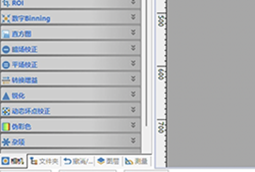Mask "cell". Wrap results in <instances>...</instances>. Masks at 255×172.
Returning <instances> with one entry per match:
<instances>
[{
    "mask_svg": "<svg viewBox=\"0 0 255 172\" xmlns=\"http://www.w3.org/2000/svg\"><path fill=\"white\" fill-rule=\"evenodd\" d=\"M142 0H1V9H141Z\"/></svg>",
    "mask_w": 255,
    "mask_h": 172,
    "instance_id": "30bf717a",
    "label": "cell"
},
{
    "mask_svg": "<svg viewBox=\"0 0 255 172\" xmlns=\"http://www.w3.org/2000/svg\"><path fill=\"white\" fill-rule=\"evenodd\" d=\"M141 86L1 87V102H141Z\"/></svg>",
    "mask_w": 255,
    "mask_h": 172,
    "instance_id": "7a4b0ae2",
    "label": "cell"
},
{
    "mask_svg": "<svg viewBox=\"0 0 255 172\" xmlns=\"http://www.w3.org/2000/svg\"><path fill=\"white\" fill-rule=\"evenodd\" d=\"M141 102H1L9 117H141Z\"/></svg>",
    "mask_w": 255,
    "mask_h": 172,
    "instance_id": "8992f818",
    "label": "cell"
},
{
    "mask_svg": "<svg viewBox=\"0 0 255 172\" xmlns=\"http://www.w3.org/2000/svg\"><path fill=\"white\" fill-rule=\"evenodd\" d=\"M1 87L44 86H141V71L1 72Z\"/></svg>",
    "mask_w": 255,
    "mask_h": 172,
    "instance_id": "ba28073f",
    "label": "cell"
},
{
    "mask_svg": "<svg viewBox=\"0 0 255 172\" xmlns=\"http://www.w3.org/2000/svg\"><path fill=\"white\" fill-rule=\"evenodd\" d=\"M141 9H1V25H141Z\"/></svg>",
    "mask_w": 255,
    "mask_h": 172,
    "instance_id": "277c9868",
    "label": "cell"
},
{
    "mask_svg": "<svg viewBox=\"0 0 255 172\" xmlns=\"http://www.w3.org/2000/svg\"><path fill=\"white\" fill-rule=\"evenodd\" d=\"M2 154H71L85 149H141V133H1Z\"/></svg>",
    "mask_w": 255,
    "mask_h": 172,
    "instance_id": "6da1fadb",
    "label": "cell"
},
{
    "mask_svg": "<svg viewBox=\"0 0 255 172\" xmlns=\"http://www.w3.org/2000/svg\"><path fill=\"white\" fill-rule=\"evenodd\" d=\"M1 133H141V117H9Z\"/></svg>",
    "mask_w": 255,
    "mask_h": 172,
    "instance_id": "52a82bcc",
    "label": "cell"
},
{
    "mask_svg": "<svg viewBox=\"0 0 255 172\" xmlns=\"http://www.w3.org/2000/svg\"><path fill=\"white\" fill-rule=\"evenodd\" d=\"M1 40H141V25H1Z\"/></svg>",
    "mask_w": 255,
    "mask_h": 172,
    "instance_id": "9c48e42d",
    "label": "cell"
},
{
    "mask_svg": "<svg viewBox=\"0 0 255 172\" xmlns=\"http://www.w3.org/2000/svg\"><path fill=\"white\" fill-rule=\"evenodd\" d=\"M141 40H1V56L141 55Z\"/></svg>",
    "mask_w": 255,
    "mask_h": 172,
    "instance_id": "3957f363",
    "label": "cell"
},
{
    "mask_svg": "<svg viewBox=\"0 0 255 172\" xmlns=\"http://www.w3.org/2000/svg\"><path fill=\"white\" fill-rule=\"evenodd\" d=\"M0 71H141V55L1 56Z\"/></svg>",
    "mask_w": 255,
    "mask_h": 172,
    "instance_id": "5b68a950",
    "label": "cell"
}]
</instances>
